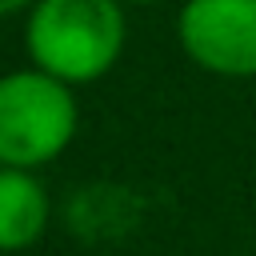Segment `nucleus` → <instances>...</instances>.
I'll return each instance as SVG.
<instances>
[{
  "label": "nucleus",
  "instance_id": "obj_1",
  "mask_svg": "<svg viewBox=\"0 0 256 256\" xmlns=\"http://www.w3.org/2000/svg\"><path fill=\"white\" fill-rule=\"evenodd\" d=\"M28 64L88 88L104 80L128 48V4L120 0H36L24 12Z\"/></svg>",
  "mask_w": 256,
  "mask_h": 256
},
{
  "label": "nucleus",
  "instance_id": "obj_2",
  "mask_svg": "<svg viewBox=\"0 0 256 256\" xmlns=\"http://www.w3.org/2000/svg\"><path fill=\"white\" fill-rule=\"evenodd\" d=\"M80 132L76 88L36 64L0 72V164L32 168L60 160Z\"/></svg>",
  "mask_w": 256,
  "mask_h": 256
},
{
  "label": "nucleus",
  "instance_id": "obj_3",
  "mask_svg": "<svg viewBox=\"0 0 256 256\" xmlns=\"http://www.w3.org/2000/svg\"><path fill=\"white\" fill-rule=\"evenodd\" d=\"M176 44L208 76H256V0H184Z\"/></svg>",
  "mask_w": 256,
  "mask_h": 256
},
{
  "label": "nucleus",
  "instance_id": "obj_4",
  "mask_svg": "<svg viewBox=\"0 0 256 256\" xmlns=\"http://www.w3.org/2000/svg\"><path fill=\"white\" fill-rule=\"evenodd\" d=\"M52 220V196L32 168L0 164V256L28 252L44 240Z\"/></svg>",
  "mask_w": 256,
  "mask_h": 256
},
{
  "label": "nucleus",
  "instance_id": "obj_5",
  "mask_svg": "<svg viewBox=\"0 0 256 256\" xmlns=\"http://www.w3.org/2000/svg\"><path fill=\"white\" fill-rule=\"evenodd\" d=\"M32 4H36V0H0V20H8V16H24Z\"/></svg>",
  "mask_w": 256,
  "mask_h": 256
},
{
  "label": "nucleus",
  "instance_id": "obj_6",
  "mask_svg": "<svg viewBox=\"0 0 256 256\" xmlns=\"http://www.w3.org/2000/svg\"><path fill=\"white\" fill-rule=\"evenodd\" d=\"M120 4H128V8H144V4H160V0H120Z\"/></svg>",
  "mask_w": 256,
  "mask_h": 256
}]
</instances>
